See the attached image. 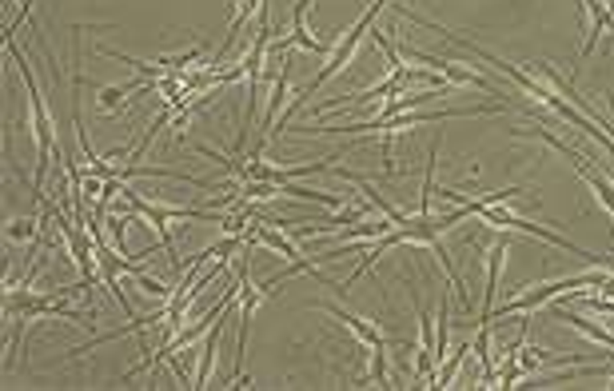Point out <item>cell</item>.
I'll list each match as a JSON object with an SVG mask.
<instances>
[{
  "label": "cell",
  "mask_w": 614,
  "mask_h": 391,
  "mask_svg": "<svg viewBox=\"0 0 614 391\" xmlns=\"http://www.w3.org/2000/svg\"><path fill=\"white\" fill-rule=\"evenodd\" d=\"M5 236L13 239V244H20V239H28V244H33V239L40 236V216H36V220H13Z\"/></svg>",
  "instance_id": "5b68a950"
},
{
  "label": "cell",
  "mask_w": 614,
  "mask_h": 391,
  "mask_svg": "<svg viewBox=\"0 0 614 391\" xmlns=\"http://www.w3.org/2000/svg\"><path fill=\"white\" fill-rule=\"evenodd\" d=\"M216 352H219V324L208 327V339H204V359H200L196 376H192V387H208L211 379V367H216Z\"/></svg>",
  "instance_id": "3957f363"
},
{
  "label": "cell",
  "mask_w": 614,
  "mask_h": 391,
  "mask_svg": "<svg viewBox=\"0 0 614 391\" xmlns=\"http://www.w3.org/2000/svg\"><path fill=\"white\" fill-rule=\"evenodd\" d=\"M128 96H132V88L128 84H108L104 93H100V112H112V108H120Z\"/></svg>",
  "instance_id": "8992f818"
},
{
  "label": "cell",
  "mask_w": 614,
  "mask_h": 391,
  "mask_svg": "<svg viewBox=\"0 0 614 391\" xmlns=\"http://www.w3.org/2000/svg\"><path fill=\"white\" fill-rule=\"evenodd\" d=\"M562 319H567L575 332H582V336H590V339H599V344H607V347H614V336L607 332V327H595L590 319H582V316H575V312H562Z\"/></svg>",
  "instance_id": "277c9868"
},
{
  "label": "cell",
  "mask_w": 614,
  "mask_h": 391,
  "mask_svg": "<svg viewBox=\"0 0 614 391\" xmlns=\"http://www.w3.org/2000/svg\"><path fill=\"white\" fill-rule=\"evenodd\" d=\"M288 80H291V60L284 56L276 68V84H271V100H268V116H264V128H268V140L276 132V116H279V104H284L288 96Z\"/></svg>",
  "instance_id": "7a4b0ae2"
},
{
  "label": "cell",
  "mask_w": 614,
  "mask_h": 391,
  "mask_svg": "<svg viewBox=\"0 0 614 391\" xmlns=\"http://www.w3.org/2000/svg\"><path fill=\"white\" fill-rule=\"evenodd\" d=\"M502 256H507V239H499V244L491 248V259H487V288H482V312H479V324H491V304H495V292H499Z\"/></svg>",
  "instance_id": "6da1fadb"
}]
</instances>
